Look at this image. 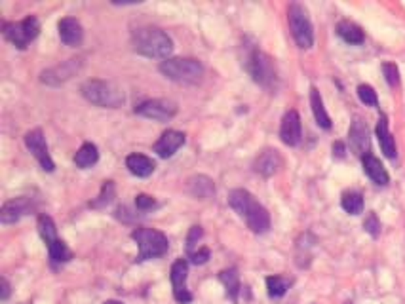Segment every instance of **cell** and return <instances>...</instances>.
<instances>
[{
    "instance_id": "obj_37",
    "label": "cell",
    "mask_w": 405,
    "mask_h": 304,
    "mask_svg": "<svg viewBox=\"0 0 405 304\" xmlns=\"http://www.w3.org/2000/svg\"><path fill=\"white\" fill-rule=\"evenodd\" d=\"M333 156L335 158H344L346 156V146L342 141H335L333 143Z\"/></svg>"
},
{
    "instance_id": "obj_1",
    "label": "cell",
    "mask_w": 405,
    "mask_h": 304,
    "mask_svg": "<svg viewBox=\"0 0 405 304\" xmlns=\"http://www.w3.org/2000/svg\"><path fill=\"white\" fill-rule=\"evenodd\" d=\"M229 206L246 221L247 228L255 234L270 230V213L246 188H234L229 193Z\"/></svg>"
},
{
    "instance_id": "obj_24",
    "label": "cell",
    "mask_w": 405,
    "mask_h": 304,
    "mask_svg": "<svg viewBox=\"0 0 405 304\" xmlns=\"http://www.w3.org/2000/svg\"><path fill=\"white\" fill-rule=\"evenodd\" d=\"M310 107H312V114L314 120L322 129H331V118L327 114L326 107H324V99L320 96L318 88H310Z\"/></svg>"
},
{
    "instance_id": "obj_2",
    "label": "cell",
    "mask_w": 405,
    "mask_h": 304,
    "mask_svg": "<svg viewBox=\"0 0 405 304\" xmlns=\"http://www.w3.org/2000/svg\"><path fill=\"white\" fill-rule=\"evenodd\" d=\"M244 69L253 78L255 84H259L261 88L269 89V91L278 89L280 78L274 59L269 54H264L262 50L257 48L255 44L244 46Z\"/></svg>"
},
{
    "instance_id": "obj_7",
    "label": "cell",
    "mask_w": 405,
    "mask_h": 304,
    "mask_svg": "<svg viewBox=\"0 0 405 304\" xmlns=\"http://www.w3.org/2000/svg\"><path fill=\"white\" fill-rule=\"evenodd\" d=\"M287 21H289V31L293 36L295 44L301 50H310L314 46V27L310 21L309 12L301 4H289L287 8Z\"/></svg>"
},
{
    "instance_id": "obj_10",
    "label": "cell",
    "mask_w": 405,
    "mask_h": 304,
    "mask_svg": "<svg viewBox=\"0 0 405 304\" xmlns=\"http://www.w3.org/2000/svg\"><path fill=\"white\" fill-rule=\"evenodd\" d=\"M135 114L156 122H169L177 114V105L169 99H149L135 107Z\"/></svg>"
},
{
    "instance_id": "obj_34",
    "label": "cell",
    "mask_w": 405,
    "mask_h": 304,
    "mask_svg": "<svg viewBox=\"0 0 405 304\" xmlns=\"http://www.w3.org/2000/svg\"><path fill=\"white\" fill-rule=\"evenodd\" d=\"M202 236H204L202 226H192L191 230H189V236H187V253H189V255L194 253V248L198 246V240Z\"/></svg>"
},
{
    "instance_id": "obj_32",
    "label": "cell",
    "mask_w": 405,
    "mask_h": 304,
    "mask_svg": "<svg viewBox=\"0 0 405 304\" xmlns=\"http://www.w3.org/2000/svg\"><path fill=\"white\" fill-rule=\"evenodd\" d=\"M382 74H384L390 88L399 86V71H397L396 63H382Z\"/></svg>"
},
{
    "instance_id": "obj_15",
    "label": "cell",
    "mask_w": 405,
    "mask_h": 304,
    "mask_svg": "<svg viewBox=\"0 0 405 304\" xmlns=\"http://www.w3.org/2000/svg\"><path fill=\"white\" fill-rule=\"evenodd\" d=\"M32 209H34L32 202L29 200V198H25V196H21V198H14V200H8L4 206H2V209H0V223L2 224L17 223L21 217L29 215Z\"/></svg>"
},
{
    "instance_id": "obj_28",
    "label": "cell",
    "mask_w": 405,
    "mask_h": 304,
    "mask_svg": "<svg viewBox=\"0 0 405 304\" xmlns=\"http://www.w3.org/2000/svg\"><path fill=\"white\" fill-rule=\"evenodd\" d=\"M341 206L349 215H360L364 211V196L356 191H346L342 194Z\"/></svg>"
},
{
    "instance_id": "obj_13",
    "label": "cell",
    "mask_w": 405,
    "mask_h": 304,
    "mask_svg": "<svg viewBox=\"0 0 405 304\" xmlns=\"http://www.w3.org/2000/svg\"><path fill=\"white\" fill-rule=\"evenodd\" d=\"M302 137V126L301 116L297 111H287L282 118V126H280V139L287 144V146H297L301 143Z\"/></svg>"
},
{
    "instance_id": "obj_20",
    "label": "cell",
    "mask_w": 405,
    "mask_h": 304,
    "mask_svg": "<svg viewBox=\"0 0 405 304\" xmlns=\"http://www.w3.org/2000/svg\"><path fill=\"white\" fill-rule=\"evenodd\" d=\"M362 164H364V171H366V175L369 177L375 184H379V186H386V184L390 183L388 171L384 169L382 162L379 160L377 156H373L371 152L362 158Z\"/></svg>"
},
{
    "instance_id": "obj_18",
    "label": "cell",
    "mask_w": 405,
    "mask_h": 304,
    "mask_svg": "<svg viewBox=\"0 0 405 304\" xmlns=\"http://www.w3.org/2000/svg\"><path fill=\"white\" fill-rule=\"evenodd\" d=\"M187 141V137L177 129H167L162 133L158 141L154 143V152L158 154L160 158H172L175 152L179 151Z\"/></svg>"
},
{
    "instance_id": "obj_11",
    "label": "cell",
    "mask_w": 405,
    "mask_h": 304,
    "mask_svg": "<svg viewBox=\"0 0 405 304\" xmlns=\"http://www.w3.org/2000/svg\"><path fill=\"white\" fill-rule=\"evenodd\" d=\"M25 146L31 151V154L39 160V164L42 166L44 171H48L52 173L54 169H56V164L52 160V156H50L48 152V144H46V137L42 133V129H31V131H27L25 133Z\"/></svg>"
},
{
    "instance_id": "obj_12",
    "label": "cell",
    "mask_w": 405,
    "mask_h": 304,
    "mask_svg": "<svg viewBox=\"0 0 405 304\" xmlns=\"http://www.w3.org/2000/svg\"><path fill=\"white\" fill-rule=\"evenodd\" d=\"M187 276H189V263L185 259H177L172 264V287H174V298L179 304H189L192 303L191 291L187 289Z\"/></svg>"
},
{
    "instance_id": "obj_3",
    "label": "cell",
    "mask_w": 405,
    "mask_h": 304,
    "mask_svg": "<svg viewBox=\"0 0 405 304\" xmlns=\"http://www.w3.org/2000/svg\"><path fill=\"white\" fill-rule=\"evenodd\" d=\"M132 48L139 56L166 61L174 52V41L158 27H139L132 34Z\"/></svg>"
},
{
    "instance_id": "obj_16",
    "label": "cell",
    "mask_w": 405,
    "mask_h": 304,
    "mask_svg": "<svg viewBox=\"0 0 405 304\" xmlns=\"http://www.w3.org/2000/svg\"><path fill=\"white\" fill-rule=\"evenodd\" d=\"M80 69V59H69L63 65H57L54 69H48L40 74V80L48 86H59L65 80H69L74 76V72H79Z\"/></svg>"
},
{
    "instance_id": "obj_36",
    "label": "cell",
    "mask_w": 405,
    "mask_h": 304,
    "mask_svg": "<svg viewBox=\"0 0 405 304\" xmlns=\"http://www.w3.org/2000/svg\"><path fill=\"white\" fill-rule=\"evenodd\" d=\"M189 259H191V261L194 264H206L207 261H209V249H207V248H200L198 251H194V253H191V255H189Z\"/></svg>"
},
{
    "instance_id": "obj_30",
    "label": "cell",
    "mask_w": 405,
    "mask_h": 304,
    "mask_svg": "<svg viewBox=\"0 0 405 304\" xmlns=\"http://www.w3.org/2000/svg\"><path fill=\"white\" fill-rule=\"evenodd\" d=\"M114 196H116V186H114V183H112V181H105L103 186H101V193H99V196H97L96 200L90 204V208H94V209L107 208L109 204H112Z\"/></svg>"
},
{
    "instance_id": "obj_6",
    "label": "cell",
    "mask_w": 405,
    "mask_h": 304,
    "mask_svg": "<svg viewBox=\"0 0 405 304\" xmlns=\"http://www.w3.org/2000/svg\"><path fill=\"white\" fill-rule=\"evenodd\" d=\"M132 240L137 243L139 248V255H137V263H145L151 259H158L164 257L169 249V241L164 232H160L156 228H135L132 232Z\"/></svg>"
},
{
    "instance_id": "obj_9",
    "label": "cell",
    "mask_w": 405,
    "mask_h": 304,
    "mask_svg": "<svg viewBox=\"0 0 405 304\" xmlns=\"http://www.w3.org/2000/svg\"><path fill=\"white\" fill-rule=\"evenodd\" d=\"M40 32V21L37 16H27L19 23L4 21L2 23V34L8 42H12L16 48L25 50L31 44Z\"/></svg>"
},
{
    "instance_id": "obj_26",
    "label": "cell",
    "mask_w": 405,
    "mask_h": 304,
    "mask_svg": "<svg viewBox=\"0 0 405 304\" xmlns=\"http://www.w3.org/2000/svg\"><path fill=\"white\" fill-rule=\"evenodd\" d=\"M97 160H99V151H97V146L94 143H84L74 154V164L80 169H87L92 168V166H96Z\"/></svg>"
},
{
    "instance_id": "obj_27",
    "label": "cell",
    "mask_w": 405,
    "mask_h": 304,
    "mask_svg": "<svg viewBox=\"0 0 405 304\" xmlns=\"http://www.w3.org/2000/svg\"><path fill=\"white\" fill-rule=\"evenodd\" d=\"M219 280L222 281V285L227 289V296L231 298L232 303H238V295L242 291V285H240V276L236 268H227L219 274Z\"/></svg>"
},
{
    "instance_id": "obj_25",
    "label": "cell",
    "mask_w": 405,
    "mask_h": 304,
    "mask_svg": "<svg viewBox=\"0 0 405 304\" xmlns=\"http://www.w3.org/2000/svg\"><path fill=\"white\" fill-rule=\"evenodd\" d=\"M337 34H339L346 44H352V46H357V44H362V42L366 41V34L362 31V27L356 23H352L349 19H344V21H341V23L337 25Z\"/></svg>"
},
{
    "instance_id": "obj_5",
    "label": "cell",
    "mask_w": 405,
    "mask_h": 304,
    "mask_svg": "<svg viewBox=\"0 0 405 304\" xmlns=\"http://www.w3.org/2000/svg\"><path fill=\"white\" fill-rule=\"evenodd\" d=\"M80 94L86 101L103 109H118L124 105V91L114 82L109 80H86L80 86Z\"/></svg>"
},
{
    "instance_id": "obj_19",
    "label": "cell",
    "mask_w": 405,
    "mask_h": 304,
    "mask_svg": "<svg viewBox=\"0 0 405 304\" xmlns=\"http://www.w3.org/2000/svg\"><path fill=\"white\" fill-rule=\"evenodd\" d=\"M57 29H59V39L65 46L74 48V46H80L84 41V29H82L79 19H74V17H63L57 25Z\"/></svg>"
},
{
    "instance_id": "obj_35",
    "label": "cell",
    "mask_w": 405,
    "mask_h": 304,
    "mask_svg": "<svg viewBox=\"0 0 405 304\" xmlns=\"http://www.w3.org/2000/svg\"><path fill=\"white\" fill-rule=\"evenodd\" d=\"M135 208L139 209V211H149V209L156 208V200L152 196H149V194H139L135 198Z\"/></svg>"
},
{
    "instance_id": "obj_33",
    "label": "cell",
    "mask_w": 405,
    "mask_h": 304,
    "mask_svg": "<svg viewBox=\"0 0 405 304\" xmlns=\"http://www.w3.org/2000/svg\"><path fill=\"white\" fill-rule=\"evenodd\" d=\"M364 228H366V232L369 236L377 238L381 234V221H379V217L375 215V213H369L366 217V221H364Z\"/></svg>"
},
{
    "instance_id": "obj_21",
    "label": "cell",
    "mask_w": 405,
    "mask_h": 304,
    "mask_svg": "<svg viewBox=\"0 0 405 304\" xmlns=\"http://www.w3.org/2000/svg\"><path fill=\"white\" fill-rule=\"evenodd\" d=\"M375 133H377V139H379V144H381V151L384 152V156H386V158H396V141H394V137L390 133L386 114H381V118L377 122Z\"/></svg>"
},
{
    "instance_id": "obj_17",
    "label": "cell",
    "mask_w": 405,
    "mask_h": 304,
    "mask_svg": "<svg viewBox=\"0 0 405 304\" xmlns=\"http://www.w3.org/2000/svg\"><path fill=\"white\" fill-rule=\"evenodd\" d=\"M349 137L350 146H352V151L356 152L357 156L364 158L366 154H369V143H371V139H369V128H367V124L362 118H354L352 126H350Z\"/></svg>"
},
{
    "instance_id": "obj_29",
    "label": "cell",
    "mask_w": 405,
    "mask_h": 304,
    "mask_svg": "<svg viewBox=\"0 0 405 304\" xmlns=\"http://www.w3.org/2000/svg\"><path fill=\"white\" fill-rule=\"evenodd\" d=\"M291 287V280L284 276H269L267 278V291L270 298H280L287 293V289Z\"/></svg>"
},
{
    "instance_id": "obj_8",
    "label": "cell",
    "mask_w": 405,
    "mask_h": 304,
    "mask_svg": "<svg viewBox=\"0 0 405 304\" xmlns=\"http://www.w3.org/2000/svg\"><path fill=\"white\" fill-rule=\"evenodd\" d=\"M37 226H39L40 238L44 240L46 248H48L52 263H69L72 259V251L67 248V243L63 240L57 238V228L54 219L50 215H40L39 221H37Z\"/></svg>"
},
{
    "instance_id": "obj_38",
    "label": "cell",
    "mask_w": 405,
    "mask_h": 304,
    "mask_svg": "<svg viewBox=\"0 0 405 304\" xmlns=\"http://www.w3.org/2000/svg\"><path fill=\"white\" fill-rule=\"evenodd\" d=\"M0 287H2V295H0V301H8L10 296V283L6 278L0 280Z\"/></svg>"
},
{
    "instance_id": "obj_31",
    "label": "cell",
    "mask_w": 405,
    "mask_h": 304,
    "mask_svg": "<svg viewBox=\"0 0 405 304\" xmlns=\"http://www.w3.org/2000/svg\"><path fill=\"white\" fill-rule=\"evenodd\" d=\"M357 97H360V101L367 107H377L379 105V97H377V91H375L371 86H367V84H362V86H357Z\"/></svg>"
},
{
    "instance_id": "obj_23",
    "label": "cell",
    "mask_w": 405,
    "mask_h": 304,
    "mask_svg": "<svg viewBox=\"0 0 405 304\" xmlns=\"http://www.w3.org/2000/svg\"><path fill=\"white\" fill-rule=\"evenodd\" d=\"M126 168L129 169V173L135 177H149L154 173V169H156V164L149 158V156H145V154H129L126 158Z\"/></svg>"
},
{
    "instance_id": "obj_22",
    "label": "cell",
    "mask_w": 405,
    "mask_h": 304,
    "mask_svg": "<svg viewBox=\"0 0 405 304\" xmlns=\"http://www.w3.org/2000/svg\"><path fill=\"white\" fill-rule=\"evenodd\" d=\"M187 188L189 193L198 198V200H209L215 196V184L214 181L206 175H194L187 181Z\"/></svg>"
},
{
    "instance_id": "obj_39",
    "label": "cell",
    "mask_w": 405,
    "mask_h": 304,
    "mask_svg": "<svg viewBox=\"0 0 405 304\" xmlns=\"http://www.w3.org/2000/svg\"><path fill=\"white\" fill-rule=\"evenodd\" d=\"M103 304H122V303H118V301H105Z\"/></svg>"
},
{
    "instance_id": "obj_14",
    "label": "cell",
    "mask_w": 405,
    "mask_h": 304,
    "mask_svg": "<svg viewBox=\"0 0 405 304\" xmlns=\"http://www.w3.org/2000/svg\"><path fill=\"white\" fill-rule=\"evenodd\" d=\"M284 168V158L276 149H264L259 152V156L255 158L253 169L262 177H272Z\"/></svg>"
},
{
    "instance_id": "obj_4",
    "label": "cell",
    "mask_w": 405,
    "mask_h": 304,
    "mask_svg": "<svg viewBox=\"0 0 405 304\" xmlns=\"http://www.w3.org/2000/svg\"><path fill=\"white\" fill-rule=\"evenodd\" d=\"M158 71L172 82L194 86L204 76V65L192 57H169L160 63Z\"/></svg>"
}]
</instances>
